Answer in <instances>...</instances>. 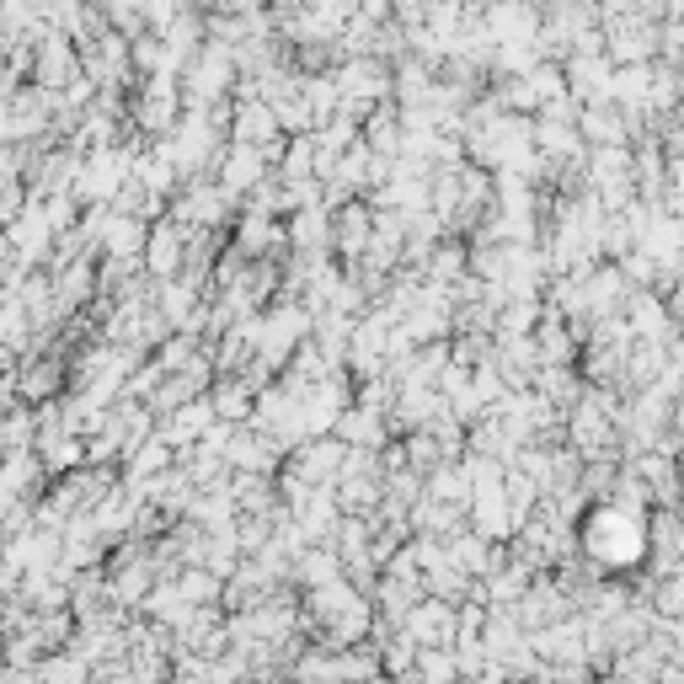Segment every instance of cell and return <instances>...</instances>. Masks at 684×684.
I'll use <instances>...</instances> for the list:
<instances>
[{"label":"cell","instance_id":"1","mask_svg":"<svg viewBox=\"0 0 684 684\" xmlns=\"http://www.w3.org/2000/svg\"><path fill=\"white\" fill-rule=\"evenodd\" d=\"M588 551H594V562L604 567H631L636 556L647 551V524L636 519L631 508H594V519H588Z\"/></svg>","mask_w":684,"mask_h":684}]
</instances>
